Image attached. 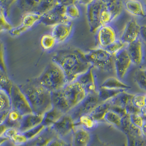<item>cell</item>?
<instances>
[{"label": "cell", "instance_id": "26", "mask_svg": "<svg viewBox=\"0 0 146 146\" xmlns=\"http://www.w3.org/2000/svg\"><path fill=\"white\" fill-rule=\"evenodd\" d=\"M100 87L112 89H121L125 90L131 88V86L127 85L121 80L115 77H110L107 78L103 82Z\"/></svg>", "mask_w": 146, "mask_h": 146}, {"label": "cell", "instance_id": "37", "mask_svg": "<svg viewBox=\"0 0 146 146\" xmlns=\"http://www.w3.org/2000/svg\"><path fill=\"white\" fill-rule=\"evenodd\" d=\"M127 44H125L119 39H117L112 44L107 47L105 49L110 53L115 55L121 50L125 48Z\"/></svg>", "mask_w": 146, "mask_h": 146}, {"label": "cell", "instance_id": "40", "mask_svg": "<svg viewBox=\"0 0 146 146\" xmlns=\"http://www.w3.org/2000/svg\"><path fill=\"white\" fill-rule=\"evenodd\" d=\"M133 104L137 108L141 109L146 107V95L145 94H136L133 95Z\"/></svg>", "mask_w": 146, "mask_h": 146}, {"label": "cell", "instance_id": "9", "mask_svg": "<svg viewBox=\"0 0 146 146\" xmlns=\"http://www.w3.org/2000/svg\"><path fill=\"white\" fill-rule=\"evenodd\" d=\"M66 6L61 3H59L47 13L42 15L40 22L46 26L54 27L58 24L72 21L66 15Z\"/></svg>", "mask_w": 146, "mask_h": 146}, {"label": "cell", "instance_id": "39", "mask_svg": "<svg viewBox=\"0 0 146 146\" xmlns=\"http://www.w3.org/2000/svg\"><path fill=\"white\" fill-rule=\"evenodd\" d=\"M13 27L6 19L3 9L0 7V32L11 31Z\"/></svg>", "mask_w": 146, "mask_h": 146}, {"label": "cell", "instance_id": "42", "mask_svg": "<svg viewBox=\"0 0 146 146\" xmlns=\"http://www.w3.org/2000/svg\"><path fill=\"white\" fill-rule=\"evenodd\" d=\"M28 29L26 27L21 25L19 27H16L14 28L13 27V29L10 31V33L13 36H19L23 33L25 32Z\"/></svg>", "mask_w": 146, "mask_h": 146}, {"label": "cell", "instance_id": "31", "mask_svg": "<svg viewBox=\"0 0 146 146\" xmlns=\"http://www.w3.org/2000/svg\"><path fill=\"white\" fill-rule=\"evenodd\" d=\"M13 83L9 79L6 72L0 68V88L5 90L10 95Z\"/></svg>", "mask_w": 146, "mask_h": 146}, {"label": "cell", "instance_id": "36", "mask_svg": "<svg viewBox=\"0 0 146 146\" xmlns=\"http://www.w3.org/2000/svg\"><path fill=\"white\" fill-rule=\"evenodd\" d=\"M56 43L54 38L50 34L44 35L40 40L41 46L46 50L52 49Z\"/></svg>", "mask_w": 146, "mask_h": 146}, {"label": "cell", "instance_id": "23", "mask_svg": "<svg viewBox=\"0 0 146 146\" xmlns=\"http://www.w3.org/2000/svg\"><path fill=\"white\" fill-rule=\"evenodd\" d=\"M133 96V95L127 93L125 90L120 93L119 94L110 101L111 105L125 109L127 106L133 103L132 100Z\"/></svg>", "mask_w": 146, "mask_h": 146}, {"label": "cell", "instance_id": "17", "mask_svg": "<svg viewBox=\"0 0 146 146\" xmlns=\"http://www.w3.org/2000/svg\"><path fill=\"white\" fill-rule=\"evenodd\" d=\"M73 24L72 21L58 24L53 27L52 36L56 43H62L69 37L72 31Z\"/></svg>", "mask_w": 146, "mask_h": 146}, {"label": "cell", "instance_id": "19", "mask_svg": "<svg viewBox=\"0 0 146 146\" xmlns=\"http://www.w3.org/2000/svg\"><path fill=\"white\" fill-rule=\"evenodd\" d=\"M44 115L32 113L23 116L20 121L19 130L24 133L42 124Z\"/></svg>", "mask_w": 146, "mask_h": 146}, {"label": "cell", "instance_id": "8", "mask_svg": "<svg viewBox=\"0 0 146 146\" xmlns=\"http://www.w3.org/2000/svg\"><path fill=\"white\" fill-rule=\"evenodd\" d=\"M9 96L12 109L18 111L23 115L33 113L27 97L20 86L13 84Z\"/></svg>", "mask_w": 146, "mask_h": 146}, {"label": "cell", "instance_id": "29", "mask_svg": "<svg viewBox=\"0 0 146 146\" xmlns=\"http://www.w3.org/2000/svg\"><path fill=\"white\" fill-rule=\"evenodd\" d=\"M42 15L35 13H27L24 15L22 18L21 25L27 29L31 28L42 18Z\"/></svg>", "mask_w": 146, "mask_h": 146}, {"label": "cell", "instance_id": "1", "mask_svg": "<svg viewBox=\"0 0 146 146\" xmlns=\"http://www.w3.org/2000/svg\"><path fill=\"white\" fill-rule=\"evenodd\" d=\"M63 71L67 83L77 80L92 66L87 60L86 54L77 48H67L58 50L52 58Z\"/></svg>", "mask_w": 146, "mask_h": 146}, {"label": "cell", "instance_id": "12", "mask_svg": "<svg viewBox=\"0 0 146 146\" xmlns=\"http://www.w3.org/2000/svg\"><path fill=\"white\" fill-rule=\"evenodd\" d=\"M126 48L114 55V70L119 80L123 79L132 65Z\"/></svg>", "mask_w": 146, "mask_h": 146}, {"label": "cell", "instance_id": "18", "mask_svg": "<svg viewBox=\"0 0 146 146\" xmlns=\"http://www.w3.org/2000/svg\"><path fill=\"white\" fill-rule=\"evenodd\" d=\"M93 69V66L90 67L86 72L81 75L76 80L84 88L87 95L98 93V88L96 84Z\"/></svg>", "mask_w": 146, "mask_h": 146}, {"label": "cell", "instance_id": "44", "mask_svg": "<svg viewBox=\"0 0 146 146\" xmlns=\"http://www.w3.org/2000/svg\"><path fill=\"white\" fill-rule=\"evenodd\" d=\"M9 110L0 111V124H3L7 119L8 114Z\"/></svg>", "mask_w": 146, "mask_h": 146}, {"label": "cell", "instance_id": "28", "mask_svg": "<svg viewBox=\"0 0 146 146\" xmlns=\"http://www.w3.org/2000/svg\"><path fill=\"white\" fill-rule=\"evenodd\" d=\"M76 124L83 126L87 130L90 131L97 127L98 122L94 119L89 114H85L80 117L76 122Z\"/></svg>", "mask_w": 146, "mask_h": 146}, {"label": "cell", "instance_id": "2", "mask_svg": "<svg viewBox=\"0 0 146 146\" xmlns=\"http://www.w3.org/2000/svg\"><path fill=\"white\" fill-rule=\"evenodd\" d=\"M86 95L84 88L75 80L67 83L60 90L52 93L53 107L67 114L83 101Z\"/></svg>", "mask_w": 146, "mask_h": 146}, {"label": "cell", "instance_id": "14", "mask_svg": "<svg viewBox=\"0 0 146 146\" xmlns=\"http://www.w3.org/2000/svg\"><path fill=\"white\" fill-rule=\"evenodd\" d=\"M98 31L97 40L101 48L106 49L117 40L114 29L109 25L101 27Z\"/></svg>", "mask_w": 146, "mask_h": 146}, {"label": "cell", "instance_id": "16", "mask_svg": "<svg viewBox=\"0 0 146 146\" xmlns=\"http://www.w3.org/2000/svg\"><path fill=\"white\" fill-rule=\"evenodd\" d=\"M126 51L128 55L135 65H139L143 61V45L142 41L139 38L135 41L127 45Z\"/></svg>", "mask_w": 146, "mask_h": 146}, {"label": "cell", "instance_id": "11", "mask_svg": "<svg viewBox=\"0 0 146 146\" xmlns=\"http://www.w3.org/2000/svg\"><path fill=\"white\" fill-rule=\"evenodd\" d=\"M75 125V121L72 117L67 113L63 115L53 125L50 127V128L58 137L68 142L67 137L68 136H71V135Z\"/></svg>", "mask_w": 146, "mask_h": 146}, {"label": "cell", "instance_id": "21", "mask_svg": "<svg viewBox=\"0 0 146 146\" xmlns=\"http://www.w3.org/2000/svg\"><path fill=\"white\" fill-rule=\"evenodd\" d=\"M124 8L129 13L134 16L145 18L146 12L142 2L137 0H129L124 3Z\"/></svg>", "mask_w": 146, "mask_h": 146}, {"label": "cell", "instance_id": "45", "mask_svg": "<svg viewBox=\"0 0 146 146\" xmlns=\"http://www.w3.org/2000/svg\"><path fill=\"white\" fill-rule=\"evenodd\" d=\"M146 27L145 25H143V26H141L140 28V30H139V36L141 37V40H143L144 42H145L146 40Z\"/></svg>", "mask_w": 146, "mask_h": 146}, {"label": "cell", "instance_id": "4", "mask_svg": "<svg viewBox=\"0 0 146 146\" xmlns=\"http://www.w3.org/2000/svg\"><path fill=\"white\" fill-rule=\"evenodd\" d=\"M40 85L50 93L60 90L67 84L62 69L54 62H50L40 77L36 79Z\"/></svg>", "mask_w": 146, "mask_h": 146}, {"label": "cell", "instance_id": "15", "mask_svg": "<svg viewBox=\"0 0 146 146\" xmlns=\"http://www.w3.org/2000/svg\"><path fill=\"white\" fill-rule=\"evenodd\" d=\"M140 28L141 26L136 19L129 20L120 40L127 45L135 41L139 38Z\"/></svg>", "mask_w": 146, "mask_h": 146}, {"label": "cell", "instance_id": "7", "mask_svg": "<svg viewBox=\"0 0 146 146\" xmlns=\"http://www.w3.org/2000/svg\"><path fill=\"white\" fill-rule=\"evenodd\" d=\"M102 102H103L100 100L98 93L88 94L83 101L77 106L74 108L68 114L76 123L81 115L90 114Z\"/></svg>", "mask_w": 146, "mask_h": 146}, {"label": "cell", "instance_id": "38", "mask_svg": "<svg viewBox=\"0 0 146 146\" xmlns=\"http://www.w3.org/2000/svg\"><path fill=\"white\" fill-rule=\"evenodd\" d=\"M129 115L131 123L140 129L146 124V118L141 113L133 114Z\"/></svg>", "mask_w": 146, "mask_h": 146}, {"label": "cell", "instance_id": "24", "mask_svg": "<svg viewBox=\"0 0 146 146\" xmlns=\"http://www.w3.org/2000/svg\"><path fill=\"white\" fill-rule=\"evenodd\" d=\"M23 116V115L18 111L11 108L9 111L7 119L4 124L8 128H15L19 129Z\"/></svg>", "mask_w": 146, "mask_h": 146}, {"label": "cell", "instance_id": "43", "mask_svg": "<svg viewBox=\"0 0 146 146\" xmlns=\"http://www.w3.org/2000/svg\"><path fill=\"white\" fill-rule=\"evenodd\" d=\"M0 68L6 72V67L4 59L3 49L2 44L0 43Z\"/></svg>", "mask_w": 146, "mask_h": 146}, {"label": "cell", "instance_id": "46", "mask_svg": "<svg viewBox=\"0 0 146 146\" xmlns=\"http://www.w3.org/2000/svg\"><path fill=\"white\" fill-rule=\"evenodd\" d=\"M8 142H9V139L4 136L0 137V146H6Z\"/></svg>", "mask_w": 146, "mask_h": 146}, {"label": "cell", "instance_id": "25", "mask_svg": "<svg viewBox=\"0 0 146 146\" xmlns=\"http://www.w3.org/2000/svg\"><path fill=\"white\" fill-rule=\"evenodd\" d=\"M111 106V104L110 100L103 102L100 104L89 115L98 122L103 120L105 114L110 110Z\"/></svg>", "mask_w": 146, "mask_h": 146}, {"label": "cell", "instance_id": "35", "mask_svg": "<svg viewBox=\"0 0 146 146\" xmlns=\"http://www.w3.org/2000/svg\"><path fill=\"white\" fill-rule=\"evenodd\" d=\"M47 127L44 126L43 124H40L39 126H37L35 128H33L31 130H29L26 132H24V133L27 136L29 141L32 140L37 138L42 133H43Z\"/></svg>", "mask_w": 146, "mask_h": 146}, {"label": "cell", "instance_id": "6", "mask_svg": "<svg viewBox=\"0 0 146 146\" xmlns=\"http://www.w3.org/2000/svg\"><path fill=\"white\" fill-rule=\"evenodd\" d=\"M87 60L93 67L104 72H112L114 70V55L102 48L93 49L86 54Z\"/></svg>", "mask_w": 146, "mask_h": 146}, {"label": "cell", "instance_id": "10", "mask_svg": "<svg viewBox=\"0 0 146 146\" xmlns=\"http://www.w3.org/2000/svg\"><path fill=\"white\" fill-rule=\"evenodd\" d=\"M20 3L22 9L27 13H35L42 16L55 7L59 1H24Z\"/></svg>", "mask_w": 146, "mask_h": 146}, {"label": "cell", "instance_id": "34", "mask_svg": "<svg viewBox=\"0 0 146 146\" xmlns=\"http://www.w3.org/2000/svg\"><path fill=\"white\" fill-rule=\"evenodd\" d=\"M76 3L77 1L66 6V15L67 18L71 21L80 18V9L76 5Z\"/></svg>", "mask_w": 146, "mask_h": 146}, {"label": "cell", "instance_id": "33", "mask_svg": "<svg viewBox=\"0 0 146 146\" xmlns=\"http://www.w3.org/2000/svg\"><path fill=\"white\" fill-rule=\"evenodd\" d=\"M11 109V102L9 95L3 89L0 88V111Z\"/></svg>", "mask_w": 146, "mask_h": 146}, {"label": "cell", "instance_id": "13", "mask_svg": "<svg viewBox=\"0 0 146 146\" xmlns=\"http://www.w3.org/2000/svg\"><path fill=\"white\" fill-rule=\"evenodd\" d=\"M92 138L89 131L76 124L71 135L70 144L71 146H89Z\"/></svg>", "mask_w": 146, "mask_h": 146}, {"label": "cell", "instance_id": "22", "mask_svg": "<svg viewBox=\"0 0 146 146\" xmlns=\"http://www.w3.org/2000/svg\"><path fill=\"white\" fill-rule=\"evenodd\" d=\"M66 114L62 112L59 110L53 107L44 114L42 124L46 127H50L56 123L60 118Z\"/></svg>", "mask_w": 146, "mask_h": 146}, {"label": "cell", "instance_id": "41", "mask_svg": "<svg viewBox=\"0 0 146 146\" xmlns=\"http://www.w3.org/2000/svg\"><path fill=\"white\" fill-rule=\"evenodd\" d=\"M68 144L66 140L57 137L49 139L43 146H67Z\"/></svg>", "mask_w": 146, "mask_h": 146}, {"label": "cell", "instance_id": "47", "mask_svg": "<svg viewBox=\"0 0 146 146\" xmlns=\"http://www.w3.org/2000/svg\"><path fill=\"white\" fill-rule=\"evenodd\" d=\"M7 129V126L5 124H0V137L4 135V133L6 132Z\"/></svg>", "mask_w": 146, "mask_h": 146}, {"label": "cell", "instance_id": "30", "mask_svg": "<svg viewBox=\"0 0 146 146\" xmlns=\"http://www.w3.org/2000/svg\"><path fill=\"white\" fill-rule=\"evenodd\" d=\"M122 117L118 113L111 110H108L105 114L104 120L108 124L118 127H121L122 124Z\"/></svg>", "mask_w": 146, "mask_h": 146}, {"label": "cell", "instance_id": "5", "mask_svg": "<svg viewBox=\"0 0 146 146\" xmlns=\"http://www.w3.org/2000/svg\"><path fill=\"white\" fill-rule=\"evenodd\" d=\"M98 14L100 27L109 25L121 14L124 2L120 0H100Z\"/></svg>", "mask_w": 146, "mask_h": 146}, {"label": "cell", "instance_id": "27", "mask_svg": "<svg viewBox=\"0 0 146 146\" xmlns=\"http://www.w3.org/2000/svg\"><path fill=\"white\" fill-rule=\"evenodd\" d=\"M124 91L125 90L121 89H112L100 87L98 88V93L100 100L102 102H105L111 100Z\"/></svg>", "mask_w": 146, "mask_h": 146}, {"label": "cell", "instance_id": "32", "mask_svg": "<svg viewBox=\"0 0 146 146\" xmlns=\"http://www.w3.org/2000/svg\"><path fill=\"white\" fill-rule=\"evenodd\" d=\"M134 80L139 88L144 90L146 89V69L139 68L134 74Z\"/></svg>", "mask_w": 146, "mask_h": 146}, {"label": "cell", "instance_id": "20", "mask_svg": "<svg viewBox=\"0 0 146 146\" xmlns=\"http://www.w3.org/2000/svg\"><path fill=\"white\" fill-rule=\"evenodd\" d=\"M3 136L14 146H21L29 141L24 133L15 128H8Z\"/></svg>", "mask_w": 146, "mask_h": 146}, {"label": "cell", "instance_id": "3", "mask_svg": "<svg viewBox=\"0 0 146 146\" xmlns=\"http://www.w3.org/2000/svg\"><path fill=\"white\" fill-rule=\"evenodd\" d=\"M33 113L44 115L53 108L52 93L40 85L36 80L20 86Z\"/></svg>", "mask_w": 146, "mask_h": 146}]
</instances>
